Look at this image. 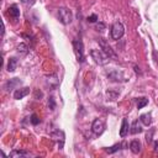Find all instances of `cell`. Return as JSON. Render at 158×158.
<instances>
[{
    "label": "cell",
    "mask_w": 158,
    "mask_h": 158,
    "mask_svg": "<svg viewBox=\"0 0 158 158\" xmlns=\"http://www.w3.org/2000/svg\"><path fill=\"white\" fill-rule=\"evenodd\" d=\"M58 20L63 25H69L73 21V14L67 7H59L58 9Z\"/></svg>",
    "instance_id": "cell-1"
},
{
    "label": "cell",
    "mask_w": 158,
    "mask_h": 158,
    "mask_svg": "<svg viewBox=\"0 0 158 158\" xmlns=\"http://www.w3.org/2000/svg\"><path fill=\"white\" fill-rule=\"evenodd\" d=\"M73 48H74V53L78 62L83 63L85 60V54H84V44L81 40H73Z\"/></svg>",
    "instance_id": "cell-2"
},
{
    "label": "cell",
    "mask_w": 158,
    "mask_h": 158,
    "mask_svg": "<svg viewBox=\"0 0 158 158\" xmlns=\"http://www.w3.org/2000/svg\"><path fill=\"white\" fill-rule=\"evenodd\" d=\"M90 56H91V58L94 59V62L95 63H98V64H100V65H105L107 62H109V57L102 52V51H100V49H91L90 51Z\"/></svg>",
    "instance_id": "cell-3"
},
{
    "label": "cell",
    "mask_w": 158,
    "mask_h": 158,
    "mask_svg": "<svg viewBox=\"0 0 158 158\" xmlns=\"http://www.w3.org/2000/svg\"><path fill=\"white\" fill-rule=\"evenodd\" d=\"M125 33V27L121 22H115L112 26H111V30H110V36L112 40H120Z\"/></svg>",
    "instance_id": "cell-4"
},
{
    "label": "cell",
    "mask_w": 158,
    "mask_h": 158,
    "mask_svg": "<svg viewBox=\"0 0 158 158\" xmlns=\"http://www.w3.org/2000/svg\"><path fill=\"white\" fill-rule=\"evenodd\" d=\"M98 43H99V46L101 47V51L110 58V59H117V56H116V53L114 52V49L111 48V46H109V43L106 42V40L105 38H99L98 40Z\"/></svg>",
    "instance_id": "cell-5"
},
{
    "label": "cell",
    "mask_w": 158,
    "mask_h": 158,
    "mask_svg": "<svg viewBox=\"0 0 158 158\" xmlns=\"http://www.w3.org/2000/svg\"><path fill=\"white\" fill-rule=\"evenodd\" d=\"M105 128H106L105 121L101 120V118H95V120L93 121V123H91V131H93L96 136L102 135L104 131H105Z\"/></svg>",
    "instance_id": "cell-6"
},
{
    "label": "cell",
    "mask_w": 158,
    "mask_h": 158,
    "mask_svg": "<svg viewBox=\"0 0 158 158\" xmlns=\"http://www.w3.org/2000/svg\"><path fill=\"white\" fill-rule=\"evenodd\" d=\"M107 78L111 80V81H126L127 79L123 77L122 72H118V70H111L107 73Z\"/></svg>",
    "instance_id": "cell-7"
},
{
    "label": "cell",
    "mask_w": 158,
    "mask_h": 158,
    "mask_svg": "<svg viewBox=\"0 0 158 158\" xmlns=\"http://www.w3.org/2000/svg\"><path fill=\"white\" fill-rule=\"evenodd\" d=\"M30 94V88H21V89H16L14 91V99L20 100L22 98H25L26 95Z\"/></svg>",
    "instance_id": "cell-8"
},
{
    "label": "cell",
    "mask_w": 158,
    "mask_h": 158,
    "mask_svg": "<svg viewBox=\"0 0 158 158\" xmlns=\"http://www.w3.org/2000/svg\"><path fill=\"white\" fill-rule=\"evenodd\" d=\"M7 15L11 17V19H14V20H17L19 17H20V10H19V7H17V5H11L9 9H7Z\"/></svg>",
    "instance_id": "cell-9"
},
{
    "label": "cell",
    "mask_w": 158,
    "mask_h": 158,
    "mask_svg": "<svg viewBox=\"0 0 158 158\" xmlns=\"http://www.w3.org/2000/svg\"><path fill=\"white\" fill-rule=\"evenodd\" d=\"M130 132V123L127 121V118H122V125H121V128H120V137H126L127 133Z\"/></svg>",
    "instance_id": "cell-10"
},
{
    "label": "cell",
    "mask_w": 158,
    "mask_h": 158,
    "mask_svg": "<svg viewBox=\"0 0 158 158\" xmlns=\"http://www.w3.org/2000/svg\"><path fill=\"white\" fill-rule=\"evenodd\" d=\"M130 149H131V152L135 153V154L139 153V152H141V142H139L138 139H132L131 143H130Z\"/></svg>",
    "instance_id": "cell-11"
},
{
    "label": "cell",
    "mask_w": 158,
    "mask_h": 158,
    "mask_svg": "<svg viewBox=\"0 0 158 158\" xmlns=\"http://www.w3.org/2000/svg\"><path fill=\"white\" fill-rule=\"evenodd\" d=\"M123 147H126V143H116V144H114V146H111V147L106 148L105 151H106L109 154H111V153H115V152H117V151L122 149Z\"/></svg>",
    "instance_id": "cell-12"
},
{
    "label": "cell",
    "mask_w": 158,
    "mask_h": 158,
    "mask_svg": "<svg viewBox=\"0 0 158 158\" xmlns=\"http://www.w3.org/2000/svg\"><path fill=\"white\" fill-rule=\"evenodd\" d=\"M130 132L131 133H133V135H136V133H141L142 132V127H141V125L138 123V121L136 120V121H133L132 122V125L130 126Z\"/></svg>",
    "instance_id": "cell-13"
},
{
    "label": "cell",
    "mask_w": 158,
    "mask_h": 158,
    "mask_svg": "<svg viewBox=\"0 0 158 158\" xmlns=\"http://www.w3.org/2000/svg\"><path fill=\"white\" fill-rule=\"evenodd\" d=\"M21 84V80L19 79V78H12V79H10L7 83H6V89L7 90H10V89H14L16 85H20Z\"/></svg>",
    "instance_id": "cell-14"
},
{
    "label": "cell",
    "mask_w": 158,
    "mask_h": 158,
    "mask_svg": "<svg viewBox=\"0 0 158 158\" xmlns=\"http://www.w3.org/2000/svg\"><path fill=\"white\" fill-rule=\"evenodd\" d=\"M139 121L144 125V126H149L152 123V116L151 114H143L139 116Z\"/></svg>",
    "instance_id": "cell-15"
},
{
    "label": "cell",
    "mask_w": 158,
    "mask_h": 158,
    "mask_svg": "<svg viewBox=\"0 0 158 158\" xmlns=\"http://www.w3.org/2000/svg\"><path fill=\"white\" fill-rule=\"evenodd\" d=\"M26 156H30V153H28V152H26V151H20V149H15V151H12V152L9 154V157H11V158L26 157Z\"/></svg>",
    "instance_id": "cell-16"
},
{
    "label": "cell",
    "mask_w": 158,
    "mask_h": 158,
    "mask_svg": "<svg viewBox=\"0 0 158 158\" xmlns=\"http://www.w3.org/2000/svg\"><path fill=\"white\" fill-rule=\"evenodd\" d=\"M16 64H17V59L15 57L10 58L9 62H7V70L9 72H14L16 69Z\"/></svg>",
    "instance_id": "cell-17"
},
{
    "label": "cell",
    "mask_w": 158,
    "mask_h": 158,
    "mask_svg": "<svg viewBox=\"0 0 158 158\" xmlns=\"http://www.w3.org/2000/svg\"><path fill=\"white\" fill-rule=\"evenodd\" d=\"M47 83L49 84V86H51L52 89H56V88L58 86L59 80L57 79V77H56V75H52V77H49V78L47 79Z\"/></svg>",
    "instance_id": "cell-18"
},
{
    "label": "cell",
    "mask_w": 158,
    "mask_h": 158,
    "mask_svg": "<svg viewBox=\"0 0 158 158\" xmlns=\"http://www.w3.org/2000/svg\"><path fill=\"white\" fill-rule=\"evenodd\" d=\"M118 95H120V93L116 91V90H112V89H109V90L106 91V96H107L109 100H115Z\"/></svg>",
    "instance_id": "cell-19"
},
{
    "label": "cell",
    "mask_w": 158,
    "mask_h": 158,
    "mask_svg": "<svg viewBox=\"0 0 158 158\" xmlns=\"http://www.w3.org/2000/svg\"><path fill=\"white\" fill-rule=\"evenodd\" d=\"M147 104H148V99H146V98L137 99V109H143Z\"/></svg>",
    "instance_id": "cell-20"
},
{
    "label": "cell",
    "mask_w": 158,
    "mask_h": 158,
    "mask_svg": "<svg viewBox=\"0 0 158 158\" xmlns=\"http://www.w3.org/2000/svg\"><path fill=\"white\" fill-rule=\"evenodd\" d=\"M17 52H19V53H22V54H27L28 47H27L25 43H20V44L17 46Z\"/></svg>",
    "instance_id": "cell-21"
},
{
    "label": "cell",
    "mask_w": 158,
    "mask_h": 158,
    "mask_svg": "<svg viewBox=\"0 0 158 158\" xmlns=\"http://www.w3.org/2000/svg\"><path fill=\"white\" fill-rule=\"evenodd\" d=\"M48 107H49L52 111L56 109V101H54V98H53V96H51V98L48 99Z\"/></svg>",
    "instance_id": "cell-22"
},
{
    "label": "cell",
    "mask_w": 158,
    "mask_h": 158,
    "mask_svg": "<svg viewBox=\"0 0 158 158\" xmlns=\"http://www.w3.org/2000/svg\"><path fill=\"white\" fill-rule=\"evenodd\" d=\"M30 121H31L32 125H38V123L41 122V120L38 118V116H37L36 114H33V115L31 116V120H30Z\"/></svg>",
    "instance_id": "cell-23"
},
{
    "label": "cell",
    "mask_w": 158,
    "mask_h": 158,
    "mask_svg": "<svg viewBox=\"0 0 158 158\" xmlns=\"http://www.w3.org/2000/svg\"><path fill=\"white\" fill-rule=\"evenodd\" d=\"M96 20H98V16H96L95 14H93V15H90V16L88 17V22H90V23L96 22Z\"/></svg>",
    "instance_id": "cell-24"
},
{
    "label": "cell",
    "mask_w": 158,
    "mask_h": 158,
    "mask_svg": "<svg viewBox=\"0 0 158 158\" xmlns=\"http://www.w3.org/2000/svg\"><path fill=\"white\" fill-rule=\"evenodd\" d=\"M105 30V23H102V22H99L98 25H96V31H100V32H102Z\"/></svg>",
    "instance_id": "cell-25"
},
{
    "label": "cell",
    "mask_w": 158,
    "mask_h": 158,
    "mask_svg": "<svg viewBox=\"0 0 158 158\" xmlns=\"http://www.w3.org/2000/svg\"><path fill=\"white\" fill-rule=\"evenodd\" d=\"M35 1H36V0H21V2H22V4H25V5H30V6H31V5H33V4H35Z\"/></svg>",
    "instance_id": "cell-26"
},
{
    "label": "cell",
    "mask_w": 158,
    "mask_h": 158,
    "mask_svg": "<svg viewBox=\"0 0 158 158\" xmlns=\"http://www.w3.org/2000/svg\"><path fill=\"white\" fill-rule=\"evenodd\" d=\"M152 133H153V130L151 131V135H147V142H151V141H152V138H151V136H152Z\"/></svg>",
    "instance_id": "cell-27"
},
{
    "label": "cell",
    "mask_w": 158,
    "mask_h": 158,
    "mask_svg": "<svg viewBox=\"0 0 158 158\" xmlns=\"http://www.w3.org/2000/svg\"><path fill=\"white\" fill-rule=\"evenodd\" d=\"M38 96H40V98H42V93L37 90V91H36V99H38Z\"/></svg>",
    "instance_id": "cell-28"
}]
</instances>
